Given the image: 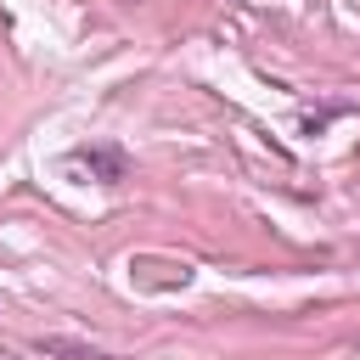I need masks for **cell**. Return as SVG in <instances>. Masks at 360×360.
<instances>
[{"instance_id": "7a4b0ae2", "label": "cell", "mask_w": 360, "mask_h": 360, "mask_svg": "<svg viewBox=\"0 0 360 360\" xmlns=\"http://www.w3.org/2000/svg\"><path fill=\"white\" fill-rule=\"evenodd\" d=\"M34 349L39 354H84L90 343H79V338H34Z\"/></svg>"}, {"instance_id": "6da1fadb", "label": "cell", "mask_w": 360, "mask_h": 360, "mask_svg": "<svg viewBox=\"0 0 360 360\" xmlns=\"http://www.w3.org/2000/svg\"><path fill=\"white\" fill-rule=\"evenodd\" d=\"M68 169H90L96 186H118V180L129 174V158H124V146H112V141H90V146H73V152H68Z\"/></svg>"}]
</instances>
